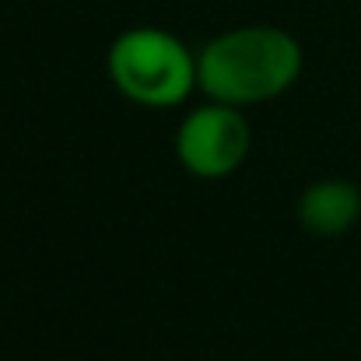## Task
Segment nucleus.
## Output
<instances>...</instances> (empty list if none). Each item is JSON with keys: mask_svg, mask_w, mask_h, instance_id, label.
Wrapping results in <instances>:
<instances>
[{"mask_svg": "<svg viewBox=\"0 0 361 361\" xmlns=\"http://www.w3.org/2000/svg\"><path fill=\"white\" fill-rule=\"evenodd\" d=\"M302 74V46L270 25H245L197 53V88L228 106H256L288 92Z\"/></svg>", "mask_w": 361, "mask_h": 361, "instance_id": "f257e3e1", "label": "nucleus"}, {"mask_svg": "<svg viewBox=\"0 0 361 361\" xmlns=\"http://www.w3.org/2000/svg\"><path fill=\"white\" fill-rule=\"evenodd\" d=\"M109 78L137 106L169 109L197 88V56L161 28H130L109 46Z\"/></svg>", "mask_w": 361, "mask_h": 361, "instance_id": "f03ea898", "label": "nucleus"}, {"mask_svg": "<svg viewBox=\"0 0 361 361\" xmlns=\"http://www.w3.org/2000/svg\"><path fill=\"white\" fill-rule=\"evenodd\" d=\"M249 144H252L249 123L239 113V106L228 102H211L193 109L176 133L179 161L200 179L232 176L245 161Z\"/></svg>", "mask_w": 361, "mask_h": 361, "instance_id": "7ed1b4c3", "label": "nucleus"}, {"mask_svg": "<svg viewBox=\"0 0 361 361\" xmlns=\"http://www.w3.org/2000/svg\"><path fill=\"white\" fill-rule=\"evenodd\" d=\"M298 218L312 235H323V239L344 235L361 218V190L348 179L312 183L298 200Z\"/></svg>", "mask_w": 361, "mask_h": 361, "instance_id": "20e7f679", "label": "nucleus"}]
</instances>
